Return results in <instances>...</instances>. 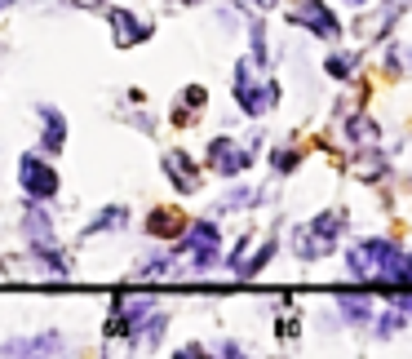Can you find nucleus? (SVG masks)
<instances>
[{"label":"nucleus","instance_id":"2","mask_svg":"<svg viewBox=\"0 0 412 359\" xmlns=\"http://www.w3.org/2000/svg\"><path fill=\"white\" fill-rule=\"evenodd\" d=\"M18 182L27 187L31 200H49V195L58 191V177H54V169H49L40 155H23V165H18Z\"/></svg>","mask_w":412,"mask_h":359},{"label":"nucleus","instance_id":"4","mask_svg":"<svg viewBox=\"0 0 412 359\" xmlns=\"http://www.w3.org/2000/svg\"><path fill=\"white\" fill-rule=\"evenodd\" d=\"M249 76H253V62H240V76H235V98H240V107L249 111V116H261V111L271 107V93H275V89H257Z\"/></svg>","mask_w":412,"mask_h":359},{"label":"nucleus","instance_id":"6","mask_svg":"<svg viewBox=\"0 0 412 359\" xmlns=\"http://www.w3.org/2000/svg\"><path fill=\"white\" fill-rule=\"evenodd\" d=\"M213 165H218L222 173H244V169H249V155H244L240 151V146H230V142H213Z\"/></svg>","mask_w":412,"mask_h":359},{"label":"nucleus","instance_id":"12","mask_svg":"<svg viewBox=\"0 0 412 359\" xmlns=\"http://www.w3.org/2000/svg\"><path fill=\"white\" fill-rule=\"evenodd\" d=\"M346 71H351V58H346V54L328 58V76H346Z\"/></svg>","mask_w":412,"mask_h":359},{"label":"nucleus","instance_id":"9","mask_svg":"<svg viewBox=\"0 0 412 359\" xmlns=\"http://www.w3.org/2000/svg\"><path fill=\"white\" fill-rule=\"evenodd\" d=\"M40 116H45V146L58 151V146H62V116L54 107H40Z\"/></svg>","mask_w":412,"mask_h":359},{"label":"nucleus","instance_id":"7","mask_svg":"<svg viewBox=\"0 0 412 359\" xmlns=\"http://www.w3.org/2000/svg\"><path fill=\"white\" fill-rule=\"evenodd\" d=\"M111 23H115V40H120V45H134L142 36H151V27H138L134 13H111Z\"/></svg>","mask_w":412,"mask_h":359},{"label":"nucleus","instance_id":"1","mask_svg":"<svg viewBox=\"0 0 412 359\" xmlns=\"http://www.w3.org/2000/svg\"><path fill=\"white\" fill-rule=\"evenodd\" d=\"M351 266L355 275L364 280H386V284H408L412 280V257L399 253L390 240H368L351 253Z\"/></svg>","mask_w":412,"mask_h":359},{"label":"nucleus","instance_id":"10","mask_svg":"<svg viewBox=\"0 0 412 359\" xmlns=\"http://www.w3.org/2000/svg\"><path fill=\"white\" fill-rule=\"evenodd\" d=\"M315 226H319V231H337V226H341V222H337L333 213H324V218H319ZM333 240H337V235H324L319 244H306V253H324V249H328V244H333Z\"/></svg>","mask_w":412,"mask_h":359},{"label":"nucleus","instance_id":"14","mask_svg":"<svg viewBox=\"0 0 412 359\" xmlns=\"http://www.w3.org/2000/svg\"><path fill=\"white\" fill-rule=\"evenodd\" d=\"M351 5H364V0H351Z\"/></svg>","mask_w":412,"mask_h":359},{"label":"nucleus","instance_id":"3","mask_svg":"<svg viewBox=\"0 0 412 359\" xmlns=\"http://www.w3.org/2000/svg\"><path fill=\"white\" fill-rule=\"evenodd\" d=\"M288 13L298 18L302 27H310L315 36H337V18L324 0H288Z\"/></svg>","mask_w":412,"mask_h":359},{"label":"nucleus","instance_id":"11","mask_svg":"<svg viewBox=\"0 0 412 359\" xmlns=\"http://www.w3.org/2000/svg\"><path fill=\"white\" fill-rule=\"evenodd\" d=\"M177 222H182L177 213H160V218H151V231H173Z\"/></svg>","mask_w":412,"mask_h":359},{"label":"nucleus","instance_id":"5","mask_svg":"<svg viewBox=\"0 0 412 359\" xmlns=\"http://www.w3.org/2000/svg\"><path fill=\"white\" fill-rule=\"evenodd\" d=\"M187 249L195 253V262H208V257L213 253H218V231H213V226L208 222H200V226H191V240H187Z\"/></svg>","mask_w":412,"mask_h":359},{"label":"nucleus","instance_id":"8","mask_svg":"<svg viewBox=\"0 0 412 359\" xmlns=\"http://www.w3.org/2000/svg\"><path fill=\"white\" fill-rule=\"evenodd\" d=\"M271 249H275V244H249V249H244L240 257H235V262H230V266H235L240 275H253L261 262H266V257H271Z\"/></svg>","mask_w":412,"mask_h":359},{"label":"nucleus","instance_id":"13","mask_svg":"<svg viewBox=\"0 0 412 359\" xmlns=\"http://www.w3.org/2000/svg\"><path fill=\"white\" fill-rule=\"evenodd\" d=\"M293 160H298L293 151H279V155H275V169H284V173H288V169H293Z\"/></svg>","mask_w":412,"mask_h":359}]
</instances>
